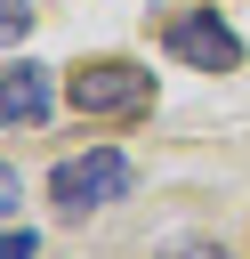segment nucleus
Instances as JSON below:
<instances>
[{"instance_id": "1", "label": "nucleus", "mask_w": 250, "mask_h": 259, "mask_svg": "<svg viewBox=\"0 0 250 259\" xmlns=\"http://www.w3.org/2000/svg\"><path fill=\"white\" fill-rule=\"evenodd\" d=\"M129 154H113V146H97V154H73V162H56L48 170V202L65 210V219H89V210H105V202H121L129 194Z\"/></svg>"}, {"instance_id": "2", "label": "nucleus", "mask_w": 250, "mask_h": 259, "mask_svg": "<svg viewBox=\"0 0 250 259\" xmlns=\"http://www.w3.org/2000/svg\"><path fill=\"white\" fill-rule=\"evenodd\" d=\"M65 97H73L81 113H145V105H153V73L129 65V57H97V65H81V73L65 81Z\"/></svg>"}, {"instance_id": "3", "label": "nucleus", "mask_w": 250, "mask_h": 259, "mask_svg": "<svg viewBox=\"0 0 250 259\" xmlns=\"http://www.w3.org/2000/svg\"><path fill=\"white\" fill-rule=\"evenodd\" d=\"M169 57L194 65V73H234L242 65V40L218 24V8H194V16H169Z\"/></svg>"}, {"instance_id": "4", "label": "nucleus", "mask_w": 250, "mask_h": 259, "mask_svg": "<svg viewBox=\"0 0 250 259\" xmlns=\"http://www.w3.org/2000/svg\"><path fill=\"white\" fill-rule=\"evenodd\" d=\"M48 105H56V81H48V65H0V121L8 130H40L48 121Z\"/></svg>"}, {"instance_id": "5", "label": "nucleus", "mask_w": 250, "mask_h": 259, "mask_svg": "<svg viewBox=\"0 0 250 259\" xmlns=\"http://www.w3.org/2000/svg\"><path fill=\"white\" fill-rule=\"evenodd\" d=\"M32 251H40L32 227H0V259H32Z\"/></svg>"}, {"instance_id": "6", "label": "nucleus", "mask_w": 250, "mask_h": 259, "mask_svg": "<svg viewBox=\"0 0 250 259\" xmlns=\"http://www.w3.org/2000/svg\"><path fill=\"white\" fill-rule=\"evenodd\" d=\"M24 24H32V8H24V0H0V49L24 40Z\"/></svg>"}, {"instance_id": "7", "label": "nucleus", "mask_w": 250, "mask_h": 259, "mask_svg": "<svg viewBox=\"0 0 250 259\" xmlns=\"http://www.w3.org/2000/svg\"><path fill=\"white\" fill-rule=\"evenodd\" d=\"M16 202H24V186H16V170H8V162H0V219H8V210H16Z\"/></svg>"}, {"instance_id": "8", "label": "nucleus", "mask_w": 250, "mask_h": 259, "mask_svg": "<svg viewBox=\"0 0 250 259\" xmlns=\"http://www.w3.org/2000/svg\"><path fill=\"white\" fill-rule=\"evenodd\" d=\"M177 259H226V251H218V243H194V251H177Z\"/></svg>"}]
</instances>
